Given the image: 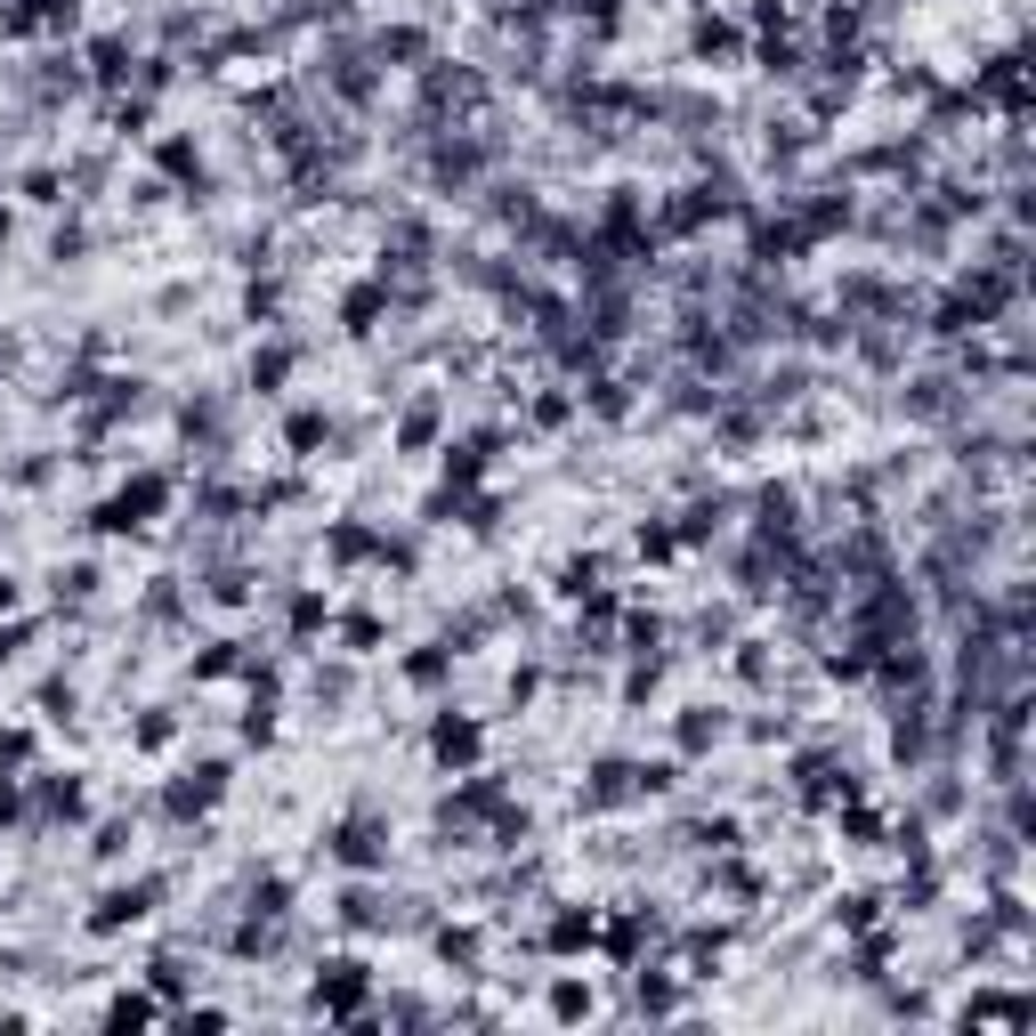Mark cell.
Instances as JSON below:
<instances>
[{
  "label": "cell",
  "instance_id": "6da1fadb",
  "mask_svg": "<svg viewBox=\"0 0 1036 1036\" xmlns=\"http://www.w3.org/2000/svg\"><path fill=\"white\" fill-rule=\"evenodd\" d=\"M324 851L365 875V866H381V859H389V818H381V810H348L333 834H324Z\"/></svg>",
  "mask_w": 1036,
  "mask_h": 1036
},
{
  "label": "cell",
  "instance_id": "7a4b0ae2",
  "mask_svg": "<svg viewBox=\"0 0 1036 1036\" xmlns=\"http://www.w3.org/2000/svg\"><path fill=\"white\" fill-rule=\"evenodd\" d=\"M365 988H372V971H365L357 956L324 964V971H316V1012H333V1021H357V1012H365Z\"/></svg>",
  "mask_w": 1036,
  "mask_h": 1036
},
{
  "label": "cell",
  "instance_id": "3957f363",
  "mask_svg": "<svg viewBox=\"0 0 1036 1036\" xmlns=\"http://www.w3.org/2000/svg\"><path fill=\"white\" fill-rule=\"evenodd\" d=\"M486 154H494V138H446V147L429 154V179H438V186H453V195H462V186H470V179L486 171Z\"/></svg>",
  "mask_w": 1036,
  "mask_h": 1036
},
{
  "label": "cell",
  "instance_id": "277c9868",
  "mask_svg": "<svg viewBox=\"0 0 1036 1036\" xmlns=\"http://www.w3.org/2000/svg\"><path fill=\"white\" fill-rule=\"evenodd\" d=\"M162 494H171V479H138V486H122L106 510H97V527H114V534H130V527H147V510H162Z\"/></svg>",
  "mask_w": 1036,
  "mask_h": 1036
},
{
  "label": "cell",
  "instance_id": "5b68a950",
  "mask_svg": "<svg viewBox=\"0 0 1036 1036\" xmlns=\"http://www.w3.org/2000/svg\"><path fill=\"white\" fill-rule=\"evenodd\" d=\"M219 794H227V761H203V770H186L171 794H162V810H171V818H195V810H211Z\"/></svg>",
  "mask_w": 1036,
  "mask_h": 1036
},
{
  "label": "cell",
  "instance_id": "8992f818",
  "mask_svg": "<svg viewBox=\"0 0 1036 1036\" xmlns=\"http://www.w3.org/2000/svg\"><path fill=\"white\" fill-rule=\"evenodd\" d=\"M324 81H333L348 106H365V97H372V66H365L357 41H333V49H324Z\"/></svg>",
  "mask_w": 1036,
  "mask_h": 1036
},
{
  "label": "cell",
  "instance_id": "52a82bcc",
  "mask_svg": "<svg viewBox=\"0 0 1036 1036\" xmlns=\"http://www.w3.org/2000/svg\"><path fill=\"white\" fill-rule=\"evenodd\" d=\"M154 899H162V883H122V890H106V899H97V916H90V931H122V923L154 916Z\"/></svg>",
  "mask_w": 1036,
  "mask_h": 1036
},
{
  "label": "cell",
  "instance_id": "ba28073f",
  "mask_svg": "<svg viewBox=\"0 0 1036 1036\" xmlns=\"http://www.w3.org/2000/svg\"><path fill=\"white\" fill-rule=\"evenodd\" d=\"M624 794H640V770H632V761H599L591 785H584V810H615Z\"/></svg>",
  "mask_w": 1036,
  "mask_h": 1036
},
{
  "label": "cell",
  "instance_id": "9c48e42d",
  "mask_svg": "<svg viewBox=\"0 0 1036 1036\" xmlns=\"http://www.w3.org/2000/svg\"><path fill=\"white\" fill-rule=\"evenodd\" d=\"M907 413H916V422H947V413H956V381H947V372H923V381L907 389Z\"/></svg>",
  "mask_w": 1036,
  "mask_h": 1036
},
{
  "label": "cell",
  "instance_id": "30bf717a",
  "mask_svg": "<svg viewBox=\"0 0 1036 1036\" xmlns=\"http://www.w3.org/2000/svg\"><path fill=\"white\" fill-rule=\"evenodd\" d=\"M632 1004L648 1012V1021H672V1012H680V988L665 980V971H648V964H640V980H632Z\"/></svg>",
  "mask_w": 1036,
  "mask_h": 1036
},
{
  "label": "cell",
  "instance_id": "8fae6325",
  "mask_svg": "<svg viewBox=\"0 0 1036 1036\" xmlns=\"http://www.w3.org/2000/svg\"><path fill=\"white\" fill-rule=\"evenodd\" d=\"M599 940V923L591 916H575V907H559V916H551V931H543V947H551V956H575V947H591Z\"/></svg>",
  "mask_w": 1036,
  "mask_h": 1036
},
{
  "label": "cell",
  "instance_id": "7c38bea8",
  "mask_svg": "<svg viewBox=\"0 0 1036 1036\" xmlns=\"http://www.w3.org/2000/svg\"><path fill=\"white\" fill-rule=\"evenodd\" d=\"M721 527H729V494H697L689 518H680V534H697V543H704V534H721Z\"/></svg>",
  "mask_w": 1036,
  "mask_h": 1036
},
{
  "label": "cell",
  "instance_id": "4fadbf2b",
  "mask_svg": "<svg viewBox=\"0 0 1036 1036\" xmlns=\"http://www.w3.org/2000/svg\"><path fill=\"white\" fill-rule=\"evenodd\" d=\"M429 745H438V761H479V729H470V721H438V737H429Z\"/></svg>",
  "mask_w": 1036,
  "mask_h": 1036
},
{
  "label": "cell",
  "instance_id": "5bb4252c",
  "mask_svg": "<svg viewBox=\"0 0 1036 1036\" xmlns=\"http://www.w3.org/2000/svg\"><path fill=\"white\" fill-rule=\"evenodd\" d=\"M721 729H729V721H721L713 704H689V713H680V745H689V753H704V745H713Z\"/></svg>",
  "mask_w": 1036,
  "mask_h": 1036
},
{
  "label": "cell",
  "instance_id": "9a60e30c",
  "mask_svg": "<svg viewBox=\"0 0 1036 1036\" xmlns=\"http://www.w3.org/2000/svg\"><path fill=\"white\" fill-rule=\"evenodd\" d=\"M429 49V33L422 25H389V33H372V57H422Z\"/></svg>",
  "mask_w": 1036,
  "mask_h": 1036
},
{
  "label": "cell",
  "instance_id": "2e32d148",
  "mask_svg": "<svg viewBox=\"0 0 1036 1036\" xmlns=\"http://www.w3.org/2000/svg\"><path fill=\"white\" fill-rule=\"evenodd\" d=\"M875 916H883L875 890H851V899H834V923H842V931H875Z\"/></svg>",
  "mask_w": 1036,
  "mask_h": 1036
},
{
  "label": "cell",
  "instance_id": "e0dca14e",
  "mask_svg": "<svg viewBox=\"0 0 1036 1036\" xmlns=\"http://www.w3.org/2000/svg\"><path fill=\"white\" fill-rule=\"evenodd\" d=\"M41 818H81V785L73 778H49V785H41Z\"/></svg>",
  "mask_w": 1036,
  "mask_h": 1036
},
{
  "label": "cell",
  "instance_id": "ac0fdd59",
  "mask_svg": "<svg viewBox=\"0 0 1036 1036\" xmlns=\"http://www.w3.org/2000/svg\"><path fill=\"white\" fill-rule=\"evenodd\" d=\"M438 956H446V964H462V971H470V964H479V931H462V923H446V931H438Z\"/></svg>",
  "mask_w": 1036,
  "mask_h": 1036
},
{
  "label": "cell",
  "instance_id": "d6986e66",
  "mask_svg": "<svg viewBox=\"0 0 1036 1036\" xmlns=\"http://www.w3.org/2000/svg\"><path fill=\"white\" fill-rule=\"evenodd\" d=\"M551 1012H559V1021H591V988L584 980H559L551 988Z\"/></svg>",
  "mask_w": 1036,
  "mask_h": 1036
},
{
  "label": "cell",
  "instance_id": "ffe728a7",
  "mask_svg": "<svg viewBox=\"0 0 1036 1036\" xmlns=\"http://www.w3.org/2000/svg\"><path fill=\"white\" fill-rule=\"evenodd\" d=\"M883 1012H890V1021H931V997H923V988H890Z\"/></svg>",
  "mask_w": 1036,
  "mask_h": 1036
},
{
  "label": "cell",
  "instance_id": "44dd1931",
  "mask_svg": "<svg viewBox=\"0 0 1036 1036\" xmlns=\"http://www.w3.org/2000/svg\"><path fill=\"white\" fill-rule=\"evenodd\" d=\"M689 980H713V964H721V931H689Z\"/></svg>",
  "mask_w": 1036,
  "mask_h": 1036
},
{
  "label": "cell",
  "instance_id": "7402d4cb",
  "mask_svg": "<svg viewBox=\"0 0 1036 1036\" xmlns=\"http://www.w3.org/2000/svg\"><path fill=\"white\" fill-rule=\"evenodd\" d=\"M284 372H292V348H284V341H276V348H260V357H252V381H260V389H276Z\"/></svg>",
  "mask_w": 1036,
  "mask_h": 1036
},
{
  "label": "cell",
  "instance_id": "603a6c76",
  "mask_svg": "<svg viewBox=\"0 0 1036 1036\" xmlns=\"http://www.w3.org/2000/svg\"><path fill=\"white\" fill-rule=\"evenodd\" d=\"M446 665H453V648H422V656H413V665H405V680H422V689H438V680H446Z\"/></svg>",
  "mask_w": 1036,
  "mask_h": 1036
},
{
  "label": "cell",
  "instance_id": "cb8c5ba5",
  "mask_svg": "<svg viewBox=\"0 0 1036 1036\" xmlns=\"http://www.w3.org/2000/svg\"><path fill=\"white\" fill-rule=\"evenodd\" d=\"M138 1021H154V1004H147V997H130V988H122V997L106 1004V1028H138Z\"/></svg>",
  "mask_w": 1036,
  "mask_h": 1036
},
{
  "label": "cell",
  "instance_id": "d4e9b609",
  "mask_svg": "<svg viewBox=\"0 0 1036 1036\" xmlns=\"http://www.w3.org/2000/svg\"><path fill=\"white\" fill-rule=\"evenodd\" d=\"M429 438H438V398H422L405 413V446H429Z\"/></svg>",
  "mask_w": 1036,
  "mask_h": 1036
},
{
  "label": "cell",
  "instance_id": "484cf974",
  "mask_svg": "<svg viewBox=\"0 0 1036 1036\" xmlns=\"http://www.w3.org/2000/svg\"><path fill=\"white\" fill-rule=\"evenodd\" d=\"M147 980L162 988V997H179V988H186V964L171 956V947H162V956H154V971H147Z\"/></svg>",
  "mask_w": 1036,
  "mask_h": 1036
},
{
  "label": "cell",
  "instance_id": "4316f807",
  "mask_svg": "<svg viewBox=\"0 0 1036 1036\" xmlns=\"http://www.w3.org/2000/svg\"><path fill=\"white\" fill-rule=\"evenodd\" d=\"M365 551H381L365 527H333V559H365Z\"/></svg>",
  "mask_w": 1036,
  "mask_h": 1036
},
{
  "label": "cell",
  "instance_id": "83f0119b",
  "mask_svg": "<svg viewBox=\"0 0 1036 1036\" xmlns=\"http://www.w3.org/2000/svg\"><path fill=\"white\" fill-rule=\"evenodd\" d=\"M97 591V567H66L57 575V599H90Z\"/></svg>",
  "mask_w": 1036,
  "mask_h": 1036
},
{
  "label": "cell",
  "instance_id": "f1b7e54d",
  "mask_svg": "<svg viewBox=\"0 0 1036 1036\" xmlns=\"http://www.w3.org/2000/svg\"><path fill=\"white\" fill-rule=\"evenodd\" d=\"M243 308H252V316H276V308H284V284H252V292H243Z\"/></svg>",
  "mask_w": 1036,
  "mask_h": 1036
},
{
  "label": "cell",
  "instance_id": "f546056e",
  "mask_svg": "<svg viewBox=\"0 0 1036 1036\" xmlns=\"http://www.w3.org/2000/svg\"><path fill=\"white\" fill-rule=\"evenodd\" d=\"M316 624H324V599L300 591V599H292V632H316Z\"/></svg>",
  "mask_w": 1036,
  "mask_h": 1036
},
{
  "label": "cell",
  "instance_id": "4dcf8cb0",
  "mask_svg": "<svg viewBox=\"0 0 1036 1036\" xmlns=\"http://www.w3.org/2000/svg\"><path fill=\"white\" fill-rule=\"evenodd\" d=\"M41 713H49V721H66V713H73V689H57V680H49V689H41Z\"/></svg>",
  "mask_w": 1036,
  "mask_h": 1036
},
{
  "label": "cell",
  "instance_id": "1f68e13d",
  "mask_svg": "<svg viewBox=\"0 0 1036 1036\" xmlns=\"http://www.w3.org/2000/svg\"><path fill=\"white\" fill-rule=\"evenodd\" d=\"M316 438H324V422H316V413H292V446L308 453V446H316Z\"/></svg>",
  "mask_w": 1036,
  "mask_h": 1036
},
{
  "label": "cell",
  "instance_id": "d6a6232c",
  "mask_svg": "<svg viewBox=\"0 0 1036 1036\" xmlns=\"http://www.w3.org/2000/svg\"><path fill=\"white\" fill-rule=\"evenodd\" d=\"M138 745H171V713H147V721H138Z\"/></svg>",
  "mask_w": 1036,
  "mask_h": 1036
},
{
  "label": "cell",
  "instance_id": "836d02e7",
  "mask_svg": "<svg viewBox=\"0 0 1036 1036\" xmlns=\"http://www.w3.org/2000/svg\"><path fill=\"white\" fill-rule=\"evenodd\" d=\"M25 753H33L25 737H0V770H16V761H25Z\"/></svg>",
  "mask_w": 1036,
  "mask_h": 1036
},
{
  "label": "cell",
  "instance_id": "e575fe53",
  "mask_svg": "<svg viewBox=\"0 0 1036 1036\" xmlns=\"http://www.w3.org/2000/svg\"><path fill=\"white\" fill-rule=\"evenodd\" d=\"M0 608H16V584H0Z\"/></svg>",
  "mask_w": 1036,
  "mask_h": 1036
},
{
  "label": "cell",
  "instance_id": "d590c367",
  "mask_svg": "<svg viewBox=\"0 0 1036 1036\" xmlns=\"http://www.w3.org/2000/svg\"><path fill=\"white\" fill-rule=\"evenodd\" d=\"M0 235H9V219H0Z\"/></svg>",
  "mask_w": 1036,
  "mask_h": 1036
}]
</instances>
